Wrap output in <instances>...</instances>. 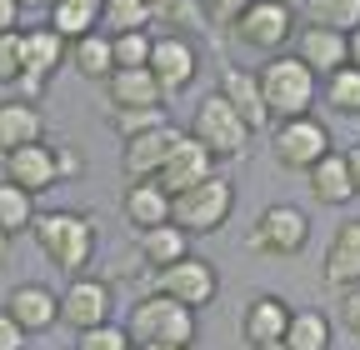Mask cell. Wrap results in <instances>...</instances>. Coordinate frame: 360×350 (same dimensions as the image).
Returning <instances> with one entry per match:
<instances>
[{"instance_id": "26", "label": "cell", "mask_w": 360, "mask_h": 350, "mask_svg": "<svg viewBox=\"0 0 360 350\" xmlns=\"http://www.w3.org/2000/svg\"><path fill=\"white\" fill-rule=\"evenodd\" d=\"M120 210H125V221H130L135 231H150V226L170 221V195H165L155 181H130Z\"/></svg>"}, {"instance_id": "19", "label": "cell", "mask_w": 360, "mask_h": 350, "mask_svg": "<svg viewBox=\"0 0 360 350\" xmlns=\"http://www.w3.org/2000/svg\"><path fill=\"white\" fill-rule=\"evenodd\" d=\"M321 280H326L330 290L360 280V221L335 226V235H330V245H326V260H321Z\"/></svg>"}, {"instance_id": "8", "label": "cell", "mask_w": 360, "mask_h": 350, "mask_svg": "<svg viewBox=\"0 0 360 350\" xmlns=\"http://www.w3.org/2000/svg\"><path fill=\"white\" fill-rule=\"evenodd\" d=\"M245 245L255 255H270V260H290L310 245V215L290 200H276V205H265L255 215V226L245 235Z\"/></svg>"}, {"instance_id": "10", "label": "cell", "mask_w": 360, "mask_h": 350, "mask_svg": "<svg viewBox=\"0 0 360 350\" xmlns=\"http://www.w3.org/2000/svg\"><path fill=\"white\" fill-rule=\"evenodd\" d=\"M146 70L160 80V91H165V96L191 91V80H195V70H200L195 40H191V35H180V30H160V35H150V60H146Z\"/></svg>"}, {"instance_id": "18", "label": "cell", "mask_w": 360, "mask_h": 350, "mask_svg": "<svg viewBox=\"0 0 360 350\" xmlns=\"http://www.w3.org/2000/svg\"><path fill=\"white\" fill-rule=\"evenodd\" d=\"M105 96H110V110H165V91L146 65L141 70H110Z\"/></svg>"}, {"instance_id": "45", "label": "cell", "mask_w": 360, "mask_h": 350, "mask_svg": "<svg viewBox=\"0 0 360 350\" xmlns=\"http://www.w3.org/2000/svg\"><path fill=\"white\" fill-rule=\"evenodd\" d=\"M15 6H20V11H45L51 0H15Z\"/></svg>"}, {"instance_id": "29", "label": "cell", "mask_w": 360, "mask_h": 350, "mask_svg": "<svg viewBox=\"0 0 360 350\" xmlns=\"http://www.w3.org/2000/svg\"><path fill=\"white\" fill-rule=\"evenodd\" d=\"M321 96H326V110L360 120V65H350V60H345L340 70L321 75Z\"/></svg>"}, {"instance_id": "7", "label": "cell", "mask_w": 360, "mask_h": 350, "mask_svg": "<svg viewBox=\"0 0 360 350\" xmlns=\"http://www.w3.org/2000/svg\"><path fill=\"white\" fill-rule=\"evenodd\" d=\"M270 155H276V165L285 170H310L315 160H321L326 150H335L330 141V125L321 115H285V120H270Z\"/></svg>"}, {"instance_id": "35", "label": "cell", "mask_w": 360, "mask_h": 350, "mask_svg": "<svg viewBox=\"0 0 360 350\" xmlns=\"http://www.w3.org/2000/svg\"><path fill=\"white\" fill-rule=\"evenodd\" d=\"M130 330L115 325V320H101V325H90V330H75V350H130Z\"/></svg>"}, {"instance_id": "24", "label": "cell", "mask_w": 360, "mask_h": 350, "mask_svg": "<svg viewBox=\"0 0 360 350\" xmlns=\"http://www.w3.org/2000/svg\"><path fill=\"white\" fill-rule=\"evenodd\" d=\"M305 175H310V190H315V200H321V205H350V200H355L345 150H326Z\"/></svg>"}, {"instance_id": "4", "label": "cell", "mask_w": 360, "mask_h": 350, "mask_svg": "<svg viewBox=\"0 0 360 350\" xmlns=\"http://www.w3.org/2000/svg\"><path fill=\"white\" fill-rule=\"evenodd\" d=\"M260 80V96H265V110L270 120H285V115H305L315 105V96H321V75L305 70L295 56H265V65L255 70Z\"/></svg>"}, {"instance_id": "47", "label": "cell", "mask_w": 360, "mask_h": 350, "mask_svg": "<svg viewBox=\"0 0 360 350\" xmlns=\"http://www.w3.org/2000/svg\"><path fill=\"white\" fill-rule=\"evenodd\" d=\"M250 350H285L281 340H265V345H250Z\"/></svg>"}, {"instance_id": "40", "label": "cell", "mask_w": 360, "mask_h": 350, "mask_svg": "<svg viewBox=\"0 0 360 350\" xmlns=\"http://www.w3.org/2000/svg\"><path fill=\"white\" fill-rule=\"evenodd\" d=\"M25 340H30V335L15 325V316L6 311V305H0V350H25Z\"/></svg>"}, {"instance_id": "11", "label": "cell", "mask_w": 360, "mask_h": 350, "mask_svg": "<svg viewBox=\"0 0 360 350\" xmlns=\"http://www.w3.org/2000/svg\"><path fill=\"white\" fill-rule=\"evenodd\" d=\"M115 285L105 276H70L65 290H60V325L70 330H90V325H101V320H115Z\"/></svg>"}, {"instance_id": "34", "label": "cell", "mask_w": 360, "mask_h": 350, "mask_svg": "<svg viewBox=\"0 0 360 350\" xmlns=\"http://www.w3.org/2000/svg\"><path fill=\"white\" fill-rule=\"evenodd\" d=\"M110 51H115V70H141L150 60V30H120V35H110Z\"/></svg>"}, {"instance_id": "14", "label": "cell", "mask_w": 360, "mask_h": 350, "mask_svg": "<svg viewBox=\"0 0 360 350\" xmlns=\"http://www.w3.org/2000/svg\"><path fill=\"white\" fill-rule=\"evenodd\" d=\"M210 170H215V155L191 136V130H180L175 145H170V155H165V165L155 170V186H160L165 195H175V190H186V186L205 181Z\"/></svg>"}, {"instance_id": "37", "label": "cell", "mask_w": 360, "mask_h": 350, "mask_svg": "<svg viewBox=\"0 0 360 350\" xmlns=\"http://www.w3.org/2000/svg\"><path fill=\"white\" fill-rule=\"evenodd\" d=\"M160 120H170L165 110H110V130L125 141V136H135V130H150V125H160Z\"/></svg>"}, {"instance_id": "38", "label": "cell", "mask_w": 360, "mask_h": 350, "mask_svg": "<svg viewBox=\"0 0 360 350\" xmlns=\"http://www.w3.org/2000/svg\"><path fill=\"white\" fill-rule=\"evenodd\" d=\"M15 80H20V25L0 30V85H15Z\"/></svg>"}, {"instance_id": "1", "label": "cell", "mask_w": 360, "mask_h": 350, "mask_svg": "<svg viewBox=\"0 0 360 350\" xmlns=\"http://www.w3.org/2000/svg\"><path fill=\"white\" fill-rule=\"evenodd\" d=\"M30 235H35L40 255L51 260L56 271H70V276L90 271V260H96V245H101L96 215H85V210H35Z\"/></svg>"}, {"instance_id": "21", "label": "cell", "mask_w": 360, "mask_h": 350, "mask_svg": "<svg viewBox=\"0 0 360 350\" xmlns=\"http://www.w3.org/2000/svg\"><path fill=\"white\" fill-rule=\"evenodd\" d=\"M30 141H45V115L30 96H11L0 101V150H15V145H30Z\"/></svg>"}, {"instance_id": "42", "label": "cell", "mask_w": 360, "mask_h": 350, "mask_svg": "<svg viewBox=\"0 0 360 350\" xmlns=\"http://www.w3.org/2000/svg\"><path fill=\"white\" fill-rule=\"evenodd\" d=\"M20 25V6L15 0H0V30H15Z\"/></svg>"}, {"instance_id": "46", "label": "cell", "mask_w": 360, "mask_h": 350, "mask_svg": "<svg viewBox=\"0 0 360 350\" xmlns=\"http://www.w3.org/2000/svg\"><path fill=\"white\" fill-rule=\"evenodd\" d=\"M6 255H11V235L0 231V266H6Z\"/></svg>"}, {"instance_id": "27", "label": "cell", "mask_w": 360, "mask_h": 350, "mask_svg": "<svg viewBox=\"0 0 360 350\" xmlns=\"http://www.w3.org/2000/svg\"><path fill=\"white\" fill-rule=\"evenodd\" d=\"M330 340H335V320L326 311H295L290 305V320L281 335L285 350H330Z\"/></svg>"}, {"instance_id": "22", "label": "cell", "mask_w": 360, "mask_h": 350, "mask_svg": "<svg viewBox=\"0 0 360 350\" xmlns=\"http://www.w3.org/2000/svg\"><path fill=\"white\" fill-rule=\"evenodd\" d=\"M135 255H141L146 271H165L170 260L191 255V235L180 231L175 221H160V226H150V231H135Z\"/></svg>"}, {"instance_id": "48", "label": "cell", "mask_w": 360, "mask_h": 350, "mask_svg": "<svg viewBox=\"0 0 360 350\" xmlns=\"http://www.w3.org/2000/svg\"><path fill=\"white\" fill-rule=\"evenodd\" d=\"M130 350H180V345H130Z\"/></svg>"}, {"instance_id": "43", "label": "cell", "mask_w": 360, "mask_h": 350, "mask_svg": "<svg viewBox=\"0 0 360 350\" xmlns=\"http://www.w3.org/2000/svg\"><path fill=\"white\" fill-rule=\"evenodd\" d=\"M345 165H350V186H355V195H360V141L345 145Z\"/></svg>"}, {"instance_id": "32", "label": "cell", "mask_w": 360, "mask_h": 350, "mask_svg": "<svg viewBox=\"0 0 360 350\" xmlns=\"http://www.w3.org/2000/svg\"><path fill=\"white\" fill-rule=\"evenodd\" d=\"M305 20L330 25V30H355L360 25V0H305Z\"/></svg>"}, {"instance_id": "39", "label": "cell", "mask_w": 360, "mask_h": 350, "mask_svg": "<svg viewBox=\"0 0 360 350\" xmlns=\"http://www.w3.org/2000/svg\"><path fill=\"white\" fill-rule=\"evenodd\" d=\"M195 6H200V15H205L215 30H231V25H236V15L250 6V0H195Z\"/></svg>"}, {"instance_id": "28", "label": "cell", "mask_w": 360, "mask_h": 350, "mask_svg": "<svg viewBox=\"0 0 360 350\" xmlns=\"http://www.w3.org/2000/svg\"><path fill=\"white\" fill-rule=\"evenodd\" d=\"M45 25L60 40H80L85 30H101V0H51L45 6Z\"/></svg>"}, {"instance_id": "9", "label": "cell", "mask_w": 360, "mask_h": 350, "mask_svg": "<svg viewBox=\"0 0 360 350\" xmlns=\"http://www.w3.org/2000/svg\"><path fill=\"white\" fill-rule=\"evenodd\" d=\"M150 290H160V295H170L180 305H191V311H205V305L220 295V276H215L210 260L180 255V260H170L165 271H150Z\"/></svg>"}, {"instance_id": "16", "label": "cell", "mask_w": 360, "mask_h": 350, "mask_svg": "<svg viewBox=\"0 0 360 350\" xmlns=\"http://www.w3.org/2000/svg\"><path fill=\"white\" fill-rule=\"evenodd\" d=\"M6 181H15V186H20V190H30V195H40V190L60 186V170H56V145L30 141V145L6 150Z\"/></svg>"}, {"instance_id": "36", "label": "cell", "mask_w": 360, "mask_h": 350, "mask_svg": "<svg viewBox=\"0 0 360 350\" xmlns=\"http://www.w3.org/2000/svg\"><path fill=\"white\" fill-rule=\"evenodd\" d=\"M330 311H335V325H340L345 335H355V340H360V280L335 290V305H330Z\"/></svg>"}, {"instance_id": "3", "label": "cell", "mask_w": 360, "mask_h": 350, "mask_svg": "<svg viewBox=\"0 0 360 350\" xmlns=\"http://www.w3.org/2000/svg\"><path fill=\"white\" fill-rule=\"evenodd\" d=\"M231 210H236V186H231V175H220V170H210L205 181H195V186L170 195V221L186 235H215V231H225Z\"/></svg>"}, {"instance_id": "31", "label": "cell", "mask_w": 360, "mask_h": 350, "mask_svg": "<svg viewBox=\"0 0 360 350\" xmlns=\"http://www.w3.org/2000/svg\"><path fill=\"white\" fill-rule=\"evenodd\" d=\"M150 6L146 0H101V30L120 35V30H150Z\"/></svg>"}, {"instance_id": "33", "label": "cell", "mask_w": 360, "mask_h": 350, "mask_svg": "<svg viewBox=\"0 0 360 350\" xmlns=\"http://www.w3.org/2000/svg\"><path fill=\"white\" fill-rule=\"evenodd\" d=\"M146 6H150V20L160 30H180V35H186V30L200 25V6H195V0H146Z\"/></svg>"}, {"instance_id": "23", "label": "cell", "mask_w": 360, "mask_h": 350, "mask_svg": "<svg viewBox=\"0 0 360 350\" xmlns=\"http://www.w3.org/2000/svg\"><path fill=\"white\" fill-rule=\"evenodd\" d=\"M285 320H290V300H281V295H255L245 311H240V335H245V345L281 340V335H285Z\"/></svg>"}, {"instance_id": "15", "label": "cell", "mask_w": 360, "mask_h": 350, "mask_svg": "<svg viewBox=\"0 0 360 350\" xmlns=\"http://www.w3.org/2000/svg\"><path fill=\"white\" fill-rule=\"evenodd\" d=\"M6 311L15 316V325L25 335H45L60 325V290L40 285V280H20L11 295H6Z\"/></svg>"}, {"instance_id": "30", "label": "cell", "mask_w": 360, "mask_h": 350, "mask_svg": "<svg viewBox=\"0 0 360 350\" xmlns=\"http://www.w3.org/2000/svg\"><path fill=\"white\" fill-rule=\"evenodd\" d=\"M35 195L30 190H20L15 181H0V231L6 235H20V231H30V221H35Z\"/></svg>"}, {"instance_id": "20", "label": "cell", "mask_w": 360, "mask_h": 350, "mask_svg": "<svg viewBox=\"0 0 360 350\" xmlns=\"http://www.w3.org/2000/svg\"><path fill=\"white\" fill-rule=\"evenodd\" d=\"M215 91L231 101V110H240V120H245L250 130H265V125H270V110H265V96H260L255 70H236V65H225Z\"/></svg>"}, {"instance_id": "41", "label": "cell", "mask_w": 360, "mask_h": 350, "mask_svg": "<svg viewBox=\"0 0 360 350\" xmlns=\"http://www.w3.org/2000/svg\"><path fill=\"white\" fill-rule=\"evenodd\" d=\"M56 170H60V181H75V175L85 170L80 150H75V145H56Z\"/></svg>"}, {"instance_id": "5", "label": "cell", "mask_w": 360, "mask_h": 350, "mask_svg": "<svg viewBox=\"0 0 360 350\" xmlns=\"http://www.w3.org/2000/svg\"><path fill=\"white\" fill-rule=\"evenodd\" d=\"M295 30H300V15H295L290 0H250L231 25V35L255 56H281Z\"/></svg>"}, {"instance_id": "44", "label": "cell", "mask_w": 360, "mask_h": 350, "mask_svg": "<svg viewBox=\"0 0 360 350\" xmlns=\"http://www.w3.org/2000/svg\"><path fill=\"white\" fill-rule=\"evenodd\" d=\"M345 60H350V65H360V25H355V30H345Z\"/></svg>"}, {"instance_id": "6", "label": "cell", "mask_w": 360, "mask_h": 350, "mask_svg": "<svg viewBox=\"0 0 360 350\" xmlns=\"http://www.w3.org/2000/svg\"><path fill=\"white\" fill-rule=\"evenodd\" d=\"M191 136H195L215 160H236V155L250 150V136H255V130L240 120V110H231V101H225L220 91H210V96H200V105H195V115H191Z\"/></svg>"}, {"instance_id": "13", "label": "cell", "mask_w": 360, "mask_h": 350, "mask_svg": "<svg viewBox=\"0 0 360 350\" xmlns=\"http://www.w3.org/2000/svg\"><path fill=\"white\" fill-rule=\"evenodd\" d=\"M175 136H180V125H170V120L125 136V141H120V170H125V181H155V170L165 165Z\"/></svg>"}, {"instance_id": "25", "label": "cell", "mask_w": 360, "mask_h": 350, "mask_svg": "<svg viewBox=\"0 0 360 350\" xmlns=\"http://www.w3.org/2000/svg\"><path fill=\"white\" fill-rule=\"evenodd\" d=\"M65 60L75 65V75L80 80H110V70H115V51H110V35L105 30H85L80 40H70L65 46Z\"/></svg>"}, {"instance_id": "17", "label": "cell", "mask_w": 360, "mask_h": 350, "mask_svg": "<svg viewBox=\"0 0 360 350\" xmlns=\"http://www.w3.org/2000/svg\"><path fill=\"white\" fill-rule=\"evenodd\" d=\"M290 40H295V51H290V56H295L305 70H315V75H330V70L345 65V30L310 25V20H305V30H295Z\"/></svg>"}, {"instance_id": "12", "label": "cell", "mask_w": 360, "mask_h": 350, "mask_svg": "<svg viewBox=\"0 0 360 350\" xmlns=\"http://www.w3.org/2000/svg\"><path fill=\"white\" fill-rule=\"evenodd\" d=\"M65 46H70V40H60L51 25L20 30V80H15V85H20L25 96H40L45 80L65 65Z\"/></svg>"}, {"instance_id": "2", "label": "cell", "mask_w": 360, "mask_h": 350, "mask_svg": "<svg viewBox=\"0 0 360 350\" xmlns=\"http://www.w3.org/2000/svg\"><path fill=\"white\" fill-rule=\"evenodd\" d=\"M125 330H130L135 345H180V350H191L195 335H200L191 305H180V300H170L160 290H150V295H141L130 305Z\"/></svg>"}]
</instances>
